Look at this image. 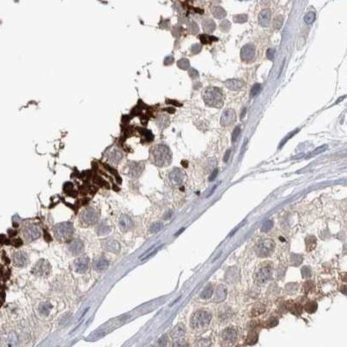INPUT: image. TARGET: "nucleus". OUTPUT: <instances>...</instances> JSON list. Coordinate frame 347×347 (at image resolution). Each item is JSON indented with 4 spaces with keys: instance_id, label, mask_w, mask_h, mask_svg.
<instances>
[{
    "instance_id": "obj_4",
    "label": "nucleus",
    "mask_w": 347,
    "mask_h": 347,
    "mask_svg": "<svg viewBox=\"0 0 347 347\" xmlns=\"http://www.w3.org/2000/svg\"><path fill=\"white\" fill-rule=\"evenodd\" d=\"M74 233V228L71 222H63L57 225L54 228V234L59 241H69Z\"/></svg>"
},
{
    "instance_id": "obj_33",
    "label": "nucleus",
    "mask_w": 347,
    "mask_h": 347,
    "mask_svg": "<svg viewBox=\"0 0 347 347\" xmlns=\"http://www.w3.org/2000/svg\"><path fill=\"white\" fill-rule=\"evenodd\" d=\"M278 323H279V321H278L276 318L271 317V318H269L265 322V326L267 327V328H272V327L276 326L278 325Z\"/></svg>"
},
{
    "instance_id": "obj_7",
    "label": "nucleus",
    "mask_w": 347,
    "mask_h": 347,
    "mask_svg": "<svg viewBox=\"0 0 347 347\" xmlns=\"http://www.w3.org/2000/svg\"><path fill=\"white\" fill-rule=\"evenodd\" d=\"M275 247V242L272 240H263L259 241L255 246V252L260 258L267 257L272 254Z\"/></svg>"
},
{
    "instance_id": "obj_45",
    "label": "nucleus",
    "mask_w": 347,
    "mask_h": 347,
    "mask_svg": "<svg viewBox=\"0 0 347 347\" xmlns=\"http://www.w3.org/2000/svg\"><path fill=\"white\" fill-rule=\"evenodd\" d=\"M301 274H302V277H303V278H310L311 275H312V272H311V270H310V268L309 267H304L302 268V270H301Z\"/></svg>"
},
{
    "instance_id": "obj_14",
    "label": "nucleus",
    "mask_w": 347,
    "mask_h": 347,
    "mask_svg": "<svg viewBox=\"0 0 347 347\" xmlns=\"http://www.w3.org/2000/svg\"><path fill=\"white\" fill-rule=\"evenodd\" d=\"M119 226L123 232H127L133 227V221L128 215H122L119 219Z\"/></svg>"
},
{
    "instance_id": "obj_10",
    "label": "nucleus",
    "mask_w": 347,
    "mask_h": 347,
    "mask_svg": "<svg viewBox=\"0 0 347 347\" xmlns=\"http://www.w3.org/2000/svg\"><path fill=\"white\" fill-rule=\"evenodd\" d=\"M24 237L26 238L27 241H35L37 239H38L41 235V233H40L39 229L37 226L31 225V226H28L24 228Z\"/></svg>"
},
{
    "instance_id": "obj_42",
    "label": "nucleus",
    "mask_w": 347,
    "mask_h": 347,
    "mask_svg": "<svg viewBox=\"0 0 347 347\" xmlns=\"http://www.w3.org/2000/svg\"><path fill=\"white\" fill-rule=\"evenodd\" d=\"M260 89H261V85H260V84H255L252 87V89H251V96H252V97H255V96L259 92Z\"/></svg>"
},
{
    "instance_id": "obj_60",
    "label": "nucleus",
    "mask_w": 347,
    "mask_h": 347,
    "mask_svg": "<svg viewBox=\"0 0 347 347\" xmlns=\"http://www.w3.org/2000/svg\"><path fill=\"white\" fill-rule=\"evenodd\" d=\"M343 280H344V281H347V273L345 275V276L343 277Z\"/></svg>"
},
{
    "instance_id": "obj_22",
    "label": "nucleus",
    "mask_w": 347,
    "mask_h": 347,
    "mask_svg": "<svg viewBox=\"0 0 347 347\" xmlns=\"http://www.w3.org/2000/svg\"><path fill=\"white\" fill-rule=\"evenodd\" d=\"M109 261L106 259L101 258V259H97L94 263V268L96 271L98 272H102V271H105L107 268L109 267Z\"/></svg>"
},
{
    "instance_id": "obj_40",
    "label": "nucleus",
    "mask_w": 347,
    "mask_h": 347,
    "mask_svg": "<svg viewBox=\"0 0 347 347\" xmlns=\"http://www.w3.org/2000/svg\"><path fill=\"white\" fill-rule=\"evenodd\" d=\"M246 20H247V17H246V15H245V14L236 15L233 18V21H235L236 23H244L246 22Z\"/></svg>"
},
{
    "instance_id": "obj_50",
    "label": "nucleus",
    "mask_w": 347,
    "mask_h": 347,
    "mask_svg": "<svg viewBox=\"0 0 347 347\" xmlns=\"http://www.w3.org/2000/svg\"><path fill=\"white\" fill-rule=\"evenodd\" d=\"M275 50L274 49H268L267 51V57L268 59H270V60H272L273 59V57H274V56H275Z\"/></svg>"
},
{
    "instance_id": "obj_47",
    "label": "nucleus",
    "mask_w": 347,
    "mask_h": 347,
    "mask_svg": "<svg viewBox=\"0 0 347 347\" xmlns=\"http://www.w3.org/2000/svg\"><path fill=\"white\" fill-rule=\"evenodd\" d=\"M272 221H271V220H267V221H266V222L263 224V226H262L261 231H263V232H267V231H269L270 229L272 228Z\"/></svg>"
},
{
    "instance_id": "obj_18",
    "label": "nucleus",
    "mask_w": 347,
    "mask_h": 347,
    "mask_svg": "<svg viewBox=\"0 0 347 347\" xmlns=\"http://www.w3.org/2000/svg\"><path fill=\"white\" fill-rule=\"evenodd\" d=\"M83 250H84V243L81 240L76 239V240L71 242V246H70V251H71L72 254H79L83 252Z\"/></svg>"
},
{
    "instance_id": "obj_1",
    "label": "nucleus",
    "mask_w": 347,
    "mask_h": 347,
    "mask_svg": "<svg viewBox=\"0 0 347 347\" xmlns=\"http://www.w3.org/2000/svg\"><path fill=\"white\" fill-rule=\"evenodd\" d=\"M203 100L206 105L221 108L224 102V95L221 89L216 87H208L202 94Z\"/></svg>"
},
{
    "instance_id": "obj_17",
    "label": "nucleus",
    "mask_w": 347,
    "mask_h": 347,
    "mask_svg": "<svg viewBox=\"0 0 347 347\" xmlns=\"http://www.w3.org/2000/svg\"><path fill=\"white\" fill-rule=\"evenodd\" d=\"M102 246L106 250L112 253H118L120 251V244L115 240H106L102 242Z\"/></svg>"
},
{
    "instance_id": "obj_5",
    "label": "nucleus",
    "mask_w": 347,
    "mask_h": 347,
    "mask_svg": "<svg viewBox=\"0 0 347 347\" xmlns=\"http://www.w3.org/2000/svg\"><path fill=\"white\" fill-rule=\"evenodd\" d=\"M272 274V267L269 262L259 265L254 272V280L257 284H265L270 280Z\"/></svg>"
},
{
    "instance_id": "obj_43",
    "label": "nucleus",
    "mask_w": 347,
    "mask_h": 347,
    "mask_svg": "<svg viewBox=\"0 0 347 347\" xmlns=\"http://www.w3.org/2000/svg\"><path fill=\"white\" fill-rule=\"evenodd\" d=\"M240 134H241V127L237 126V127L233 129V133H232V141L233 142H234V141L237 140L238 137L240 136Z\"/></svg>"
},
{
    "instance_id": "obj_26",
    "label": "nucleus",
    "mask_w": 347,
    "mask_h": 347,
    "mask_svg": "<svg viewBox=\"0 0 347 347\" xmlns=\"http://www.w3.org/2000/svg\"><path fill=\"white\" fill-rule=\"evenodd\" d=\"M306 250L308 252L312 251L317 245V240L314 236H308L306 239Z\"/></svg>"
},
{
    "instance_id": "obj_21",
    "label": "nucleus",
    "mask_w": 347,
    "mask_h": 347,
    "mask_svg": "<svg viewBox=\"0 0 347 347\" xmlns=\"http://www.w3.org/2000/svg\"><path fill=\"white\" fill-rule=\"evenodd\" d=\"M225 84H226V86L229 89L233 90V91H236V90H239V89H241L243 87L244 83L242 82L241 80L229 79L225 82Z\"/></svg>"
},
{
    "instance_id": "obj_52",
    "label": "nucleus",
    "mask_w": 347,
    "mask_h": 347,
    "mask_svg": "<svg viewBox=\"0 0 347 347\" xmlns=\"http://www.w3.org/2000/svg\"><path fill=\"white\" fill-rule=\"evenodd\" d=\"M22 244H23V241L21 240V239H19V238L15 239L13 241H12V245H13L15 247H19L20 246H22Z\"/></svg>"
},
{
    "instance_id": "obj_11",
    "label": "nucleus",
    "mask_w": 347,
    "mask_h": 347,
    "mask_svg": "<svg viewBox=\"0 0 347 347\" xmlns=\"http://www.w3.org/2000/svg\"><path fill=\"white\" fill-rule=\"evenodd\" d=\"M241 56L243 61H251L255 56V47L251 44H246L245 46L242 47Z\"/></svg>"
},
{
    "instance_id": "obj_35",
    "label": "nucleus",
    "mask_w": 347,
    "mask_h": 347,
    "mask_svg": "<svg viewBox=\"0 0 347 347\" xmlns=\"http://www.w3.org/2000/svg\"><path fill=\"white\" fill-rule=\"evenodd\" d=\"M258 341V335L255 332H251L247 336L246 338V344L248 345H254L255 343Z\"/></svg>"
},
{
    "instance_id": "obj_6",
    "label": "nucleus",
    "mask_w": 347,
    "mask_h": 347,
    "mask_svg": "<svg viewBox=\"0 0 347 347\" xmlns=\"http://www.w3.org/2000/svg\"><path fill=\"white\" fill-rule=\"evenodd\" d=\"M238 338V331L233 326H229L222 331L220 334V341L222 345L230 347L234 345Z\"/></svg>"
},
{
    "instance_id": "obj_9",
    "label": "nucleus",
    "mask_w": 347,
    "mask_h": 347,
    "mask_svg": "<svg viewBox=\"0 0 347 347\" xmlns=\"http://www.w3.org/2000/svg\"><path fill=\"white\" fill-rule=\"evenodd\" d=\"M80 219L83 224L89 226V225L95 224L97 222L98 220V215H97V212L93 208H87L85 211L82 213Z\"/></svg>"
},
{
    "instance_id": "obj_8",
    "label": "nucleus",
    "mask_w": 347,
    "mask_h": 347,
    "mask_svg": "<svg viewBox=\"0 0 347 347\" xmlns=\"http://www.w3.org/2000/svg\"><path fill=\"white\" fill-rule=\"evenodd\" d=\"M32 272L37 276H48L50 272V265L46 259H40L32 269Z\"/></svg>"
},
{
    "instance_id": "obj_58",
    "label": "nucleus",
    "mask_w": 347,
    "mask_h": 347,
    "mask_svg": "<svg viewBox=\"0 0 347 347\" xmlns=\"http://www.w3.org/2000/svg\"><path fill=\"white\" fill-rule=\"evenodd\" d=\"M158 249H159V248H157V249H155V250H154V252H153V253H151V254H149V255H147V256H145V258H144V259H149V258H150V257H151L152 255L155 254L157 253V251H158Z\"/></svg>"
},
{
    "instance_id": "obj_32",
    "label": "nucleus",
    "mask_w": 347,
    "mask_h": 347,
    "mask_svg": "<svg viewBox=\"0 0 347 347\" xmlns=\"http://www.w3.org/2000/svg\"><path fill=\"white\" fill-rule=\"evenodd\" d=\"M200 39H201V41H202V44H210V43H212V42L218 41V38H217V37H213V36L211 35H206V34L200 36Z\"/></svg>"
},
{
    "instance_id": "obj_51",
    "label": "nucleus",
    "mask_w": 347,
    "mask_h": 347,
    "mask_svg": "<svg viewBox=\"0 0 347 347\" xmlns=\"http://www.w3.org/2000/svg\"><path fill=\"white\" fill-rule=\"evenodd\" d=\"M167 338L166 335H163V337L159 339V345H160V346L165 347L166 346V345H167Z\"/></svg>"
},
{
    "instance_id": "obj_37",
    "label": "nucleus",
    "mask_w": 347,
    "mask_h": 347,
    "mask_svg": "<svg viewBox=\"0 0 347 347\" xmlns=\"http://www.w3.org/2000/svg\"><path fill=\"white\" fill-rule=\"evenodd\" d=\"M172 347H188V343L184 339H177L173 343Z\"/></svg>"
},
{
    "instance_id": "obj_44",
    "label": "nucleus",
    "mask_w": 347,
    "mask_h": 347,
    "mask_svg": "<svg viewBox=\"0 0 347 347\" xmlns=\"http://www.w3.org/2000/svg\"><path fill=\"white\" fill-rule=\"evenodd\" d=\"M51 308V306L49 303H44L43 305L40 306L39 311L42 313H48V312L50 311V309Z\"/></svg>"
},
{
    "instance_id": "obj_30",
    "label": "nucleus",
    "mask_w": 347,
    "mask_h": 347,
    "mask_svg": "<svg viewBox=\"0 0 347 347\" xmlns=\"http://www.w3.org/2000/svg\"><path fill=\"white\" fill-rule=\"evenodd\" d=\"M317 309H318V304L315 301L307 302V303L306 304V306H305V310L306 311V312L310 313V314L314 313L317 311Z\"/></svg>"
},
{
    "instance_id": "obj_2",
    "label": "nucleus",
    "mask_w": 347,
    "mask_h": 347,
    "mask_svg": "<svg viewBox=\"0 0 347 347\" xmlns=\"http://www.w3.org/2000/svg\"><path fill=\"white\" fill-rule=\"evenodd\" d=\"M152 157L154 163L159 167L167 166L171 163V154L168 148L164 145H157L152 149Z\"/></svg>"
},
{
    "instance_id": "obj_49",
    "label": "nucleus",
    "mask_w": 347,
    "mask_h": 347,
    "mask_svg": "<svg viewBox=\"0 0 347 347\" xmlns=\"http://www.w3.org/2000/svg\"><path fill=\"white\" fill-rule=\"evenodd\" d=\"M297 131H299V129H297V130H294V131L291 132V133H290V134H289V135H288V136H286V137L284 138V140H283V141H281V143H280V147H282V146L284 145V144L286 143V141H288V140H289V139H290V138H291V137H292V136H294L295 134L297 133Z\"/></svg>"
},
{
    "instance_id": "obj_28",
    "label": "nucleus",
    "mask_w": 347,
    "mask_h": 347,
    "mask_svg": "<svg viewBox=\"0 0 347 347\" xmlns=\"http://www.w3.org/2000/svg\"><path fill=\"white\" fill-rule=\"evenodd\" d=\"M110 231H111V228L109 225L105 224V223H102L97 228V233L100 235L108 234Z\"/></svg>"
},
{
    "instance_id": "obj_34",
    "label": "nucleus",
    "mask_w": 347,
    "mask_h": 347,
    "mask_svg": "<svg viewBox=\"0 0 347 347\" xmlns=\"http://www.w3.org/2000/svg\"><path fill=\"white\" fill-rule=\"evenodd\" d=\"M163 228V224L162 223V222H155V223H154V224L150 227V233H158L159 231H161Z\"/></svg>"
},
{
    "instance_id": "obj_59",
    "label": "nucleus",
    "mask_w": 347,
    "mask_h": 347,
    "mask_svg": "<svg viewBox=\"0 0 347 347\" xmlns=\"http://www.w3.org/2000/svg\"><path fill=\"white\" fill-rule=\"evenodd\" d=\"M341 292H342L343 293H345V294H347V286H342V287H341Z\"/></svg>"
},
{
    "instance_id": "obj_19",
    "label": "nucleus",
    "mask_w": 347,
    "mask_h": 347,
    "mask_svg": "<svg viewBox=\"0 0 347 347\" xmlns=\"http://www.w3.org/2000/svg\"><path fill=\"white\" fill-rule=\"evenodd\" d=\"M271 21V11L263 10L259 15V23L261 26H267Z\"/></svg>"
},
{
    "instance_id": "obj_36",
    "label": "nucleus",
    "mask_w": 347,
    "mask_h": 347,
    "mask_svg": "<svg viewBox=\"0 0 347 347\" xmlns=\"http://www.w3.org/2000/svg\"><path fill=\"white\" fill-rule=\"evenodd\" d=\"M314 289V283L312 280H307L304 284V292L306 293H308L310 292H312Z\"/></svg>"
},
{
    "instance_id": "obj_27",
    "label": "nucleus",
    "mask_w": 347,
    "mask_h": 347,
    "mask_svg": "<svg viewBox=\"0 0 347 347\" xmlns=\"http://www.w3.org/2000/svg\"><path fill=\"white\" fill-rule=\"evenodd\" d=\"M202 27H203V30L206 32H213L215 29V24L211 19H207L203 22Z\"/></svg>"
},
{
    "instance_id": "obj_3",
    "label": "nucleus",
    "mask_w": 347,
    "mask_h": 347,
    "mask_svg": "<svg viewBox=\"0 0 347 347\" xmlns=\"http://www.w3.org/2000/svg\"><path fill=\"white\" fill-rule=\"evenodd\" d=\"M212 315L205 310H199L193 314L191 318V326L194 330H201L210 324Z\"/></svg>"
},
{
    "instance_id": "obj_20",
    "label": "nucleus",
    "mask_w": 347,
    "mask_h": 347,
    "mask_svg": "<svg viewBox=\"0 0 347 347\" xmlns=\"http://www.w3.org/2000/svg\"><path fill=\"white\" fill-rule=\"evenodd\" d=\"M186 332V328H185V325L183 324H178L177 325H176L174 327V329L172 330L171 332H170V336L172 338L174 339H178V338H181Z\"/></svg>"
},
{
    "instance_id": "obj_39",
    "label": "nucleus",
    "mask_w": 347,
    "mask_h": 347,
    "mask_svg": "<svg viewBox=\"0 0 347 347\" xmlns=\"http://www.w3.org/2000/svg\"><path fill=\"white\" fill-rule=\"evenodd\" d=\"M326 149H327V146H326V145L321 146V147H319V148H317L316 150H313L312 152H311V153H310V154L308 155V157H311V156H312V155H315V154H320V153H322V152H324L325 150H326Z\"/></svg>"
},
{
    "instance_id": "obj_46",
    "label": "nucleus",
    "mask_w": 347,
    "mask_h": 347,
    "mask_svg": "<svg viewBox=\"0 0 347 347\" xmlns=\"http://www.w3.org/2000/svg\"><path fill=\"white\" fill-rule=\"evenodd\" d=\"M63 189H64V191H65L66 193H69V194H71V195H73V194H72V192L75 193V192L73 191V185L71 184V182H67V183H65V184H64V187H63Z\"/></svg>"
},
{
    "instance_id": "obj_29",
    "label": "nucleus",
    "mask_w": 347,
    "mask_h": 347,
    "mask_svg": "<svg viewBox=\"0 0 347 347\" xmlns=\"http://www.w3.org/2000/svg\"><path fill=\"white\" fill-rule=\"evenodd\" d=\"M265 311H266V306L264 305H262V304H259V305H256L253 308L251 313H252V316L253 317H256L264 313Z\"/></svg>"
},
{
    "instance_id": "obj_25",
    "label": "nucleus",
    "mask_w": 347,
    "mask_h": 347,
    "mask_svg": "<svg viewBox=\"0 0 347 347\" xmlns=\"http://www.w3.org/2000/svg\"><path fill=\"white\" fill-rule=\"evenodd\" d=\"M214 293V289H213V286L212 285H207V286L202 290V292L201 293V298L203 299H210L212 297V295Z\"/></svg>"
},
{
    "instance_id": "obj_15",
    "label": "nucleus",
    "mask_w": 347,
    "mask_h": 347,
    "mask_svg": "<svg viewBox=\"0 0 347 347\" xmlns=\"http://www.w3.org/2000/svg\"><path fill=\"white\" fill-rule=\"evenodd\" d=\"M184 178V174L180 171V169H174L169 174V180L174 185H179L182 182Z\"/></svg>"
},
{
    "instance_id": "obj_57",
    "label": "nucleus",
    "mask_w": 347,
    "mask_h": 347,
    "mask_svg": "<svg viewBox=\"0 0 347 347\" xmlns=\"http://www.w3.org/2000/svg\"><path fill=\"white\" fill-rule=\"evenodd\" d=\"M8 233H9L10 237L12 238V237H14V236H15L16 234H17V232H16L15 230H14V231H13V230H9V231H8Z\"/></svg>"
},
{
    "instance_id": "obj_53",
    "label": "nucleus",
    "mask_w": 347,
    "mask_h": 347,
    "mask_svg": "<svg viewBox=\"0 0 347 347\" xmlns=\"http://www.w3.org/2000/svg\"><path fill=\"white\" fill-rule=\"evenodd\" d=\"M230 155H231V150H228L226 151V153L224 154V157H223V161L224 163H228V162L229 158H230Z\"/></svg>"
},
{
    "instance_id": "obj_13",
    "label": "nucleus",
    "mask_w": 347,
    "mask_h": 347,
    "mask_svg": "<svg viewBox=\"0 0 347 347\" xmlns=\"http://www.w3.org/2000/svg\"><path fill=\"white\" fill-rule=\"evenodd\" d=\"M89 260L88 257H80L75 261V267L76 271L79 273L86 272L89 268Z\"/></svg>"
},
{
    "instance_id": "obj_38",
    "label": "nucleus",
    "mask_w": 347,
    "mask_h": 347,
    "mask_svg": "<svg viewBox=\"0 0 347 347\" xmlns=\"http://www.w3.org/2000/svg\"><path fill=\"white\" fill-rule=\"evenodd\" d=\"M178 66L182 70H187V69H189V61L186 58L180 59V61L178 62Z\"/></svg>"
},
{
    "instance_id": "obj_41",
    "label": "nucleus",
    "mask_w": 347,
    "mask_h": 347,
    "mask_svg": "<svg viewBox=\"0 0 347 347\" xmlns=\"http://www.w3.org/2000/svg\"><path fill=\"white\" fill-rule=\"evenodd\" d=\"M315 19V13L314 12H309L307 13L305 17H304V20L306 21V23L307 24H311L314 21Z\"/></svg>"
},
{
    "instance_id": "obj_23",
    "label": "nucleus",
    "mask_w": 347,
    "mask_h": 347,
    "mask_svg": "<svg viewBox=\"0 0 347 347\" xmlns=\"http://www.w3.org/2000/svg\"><path fill=\"white\" fill-rule=\"evenodd\" d=\"M286 306H287V309L293 314H295V315H299L302 312V306L299 303H295V302H293V301H289L287 303V305H286Z\"/></svg>"
},
{
    "instance_id": "obj_24",
    "label": "nucleus",
    "mask_w": 347,
    "mask_h": 347,
    "mask_svg": "<svg viewBox=\"0 0 347 347\" xmlns=\"http://www.w3.org/2000/svg\"><path fill=\"white\" fill-rule=\"evenodd\" d=\"M227 297V289L224 286H220L218 287L215 293V301L216 302H221L223 301Z\"/></svg>"
},
{
    "instance_id": "obj_16",
    "label": "nucleus",
    "mask_w": 347,
    "mask_h": 347,
    "mask_svg": "<svg viewBox=\"0 0 347 347\" xmlns=\"http://www.w3.org/2000/svg\"><path fill=\"white\" fill-rule=\"evenodd\" d=\"M13 263L16 267H24L27 263L26 254L23 252H17L12 255Z\"/></svg>"
},
{
    "instance_id": "obj_54",
    "label": "nucleus",
    "mask_w": 347,
    "mask_h": 347,
    "mask_svg": "<svg viewBox=\"0 0 347 347\" xmlns=\"http://www.w3.org/2000/svg\"><path fill=\"white\" fill-rule=\"evenodd\" d=\"M189 75L191 76V77H198V76H199V74H198V72L194 69H191V71H189Z\"/></svg>"
},
{
    "instance_id": "obj_55",
    "label": "nucleus",
    "mask_w": 347,
    "mask_h": 347,
    "mask_svg": "<svg viewBox=\"0 0 347 347\" xmlns=\"http://www.w3.org/2000/svg\"><path fill=\"white\" fill-rule=\"evenodd\" d=\"M44 239H45L46 241H52V239H51V237H50V235L47 233L46 230H44Z\"/></svg>"
},
{
    "instance_id": "obj_56",
    "label": "nucleus",
    "mask_w": 347,
    "mask_h": 347,
    "mask_svg": "<svg viewBox=\"0 0 347 347\" xmlns=\"http://www.w3.org/2000/svg\"><path fill=\"white\" fill-rule=\"evenodd\" d=\"M217 173H218V170L217 169H215V171L213 172V174H212V176L209 177V180H213L216 177V176H217Z\"/></svg>"
},
{
    "instance_id": "obj_48",
    "label": "nucleus",
    "mask_w": 347,
    "mask_h": 347,
    "mask_svg": "<svg viewBox=\"0 0 347 347\" xmlns=\"http://www.w3.org/2000/svg\"><path fill=\"white\" fill-rule=\"evenodd\" d=\"M231 27V24L228 20H224L223 22L220 24V28L223 31H228Z\"/></svg>"
},
{
    "instance_id": "obj_31",
    "label": "nucleus",
    "mask_w": 347,
    "mask_h": 347,
    "mask_svg": "<svg viewBox=\"0 0 347 347\" xmlns=\"http://www.w3.org/2000/svg\"><path fill=\"white\" fill-rule=\"evenodd\" d=\"M212 11H213V14L215 15V17L219 18V19H221V18H223L226 16V11H225L223 8H221L220 6L214 7L212 9Z\"/></svg>"
},
{
    "instance_id": "obj_12",
    "label": "nucleus",
    "mask_w": 347,
    "mask_h": 347,
    "mask_svg": "<svg viewBox=\"0 0 347 347\" xmlns=\"http://www.w3.org/2000/svg\"><path fill=\"white\" fill-rule=\"evenodd\" d=\"M236 121V114L233 110H227L221 115L220 124L222 126H229Z\"/></svg>"
}]
</instances>
